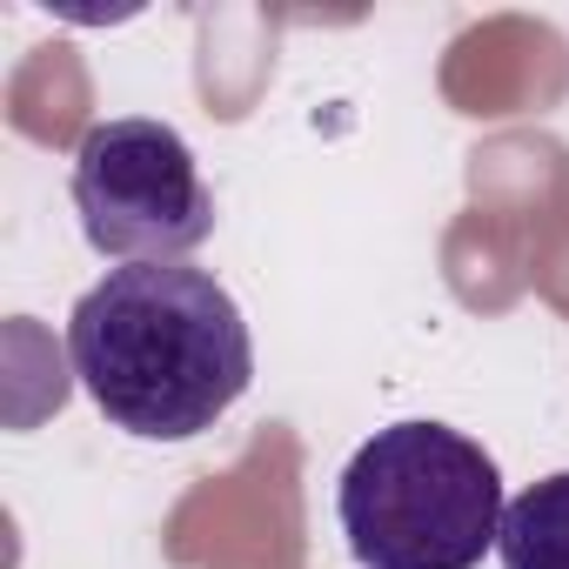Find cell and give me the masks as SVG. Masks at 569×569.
<instances>
[{
	"mask_svg": "<svg viewBox=\"0 0 569 569\" xmlns=\"http://www.w3.org/2000/svg\"><path fill=\"white\" fill-rule=\"evenodd\" d=\"M68 362L94 409L141 442L214 429L254 382V342L234 296L188 261L108 268L68 316Z\"/></svg>",
	"mask_w": 569,
	"mask_h": 569,
	"instance_id": "6da1fadb",
	"label": "cell"
},
{
	"mask_svg": "<svg viewBox=\"0 0 569 569\" xmlns=\"http://www.w3.org/2000/svg\"><path fill=\"white\" fill-rule=\"evenodd\" d=\"M502 469L449 422L376 429L336 489L362 569H476L502 536Z\"/></svg>",
	"mask_w": 569,
	"mask_h": 569,
	"instance_id": "7a4b0ae2",
	"label": "cell"
},
{
	"mask_svg": "<svg viewBox=\"0 0 569 569\" xmlns=\"http://www.w3.org/2000/svg\"><path fill=\"white\" fill-rule=\"evenodd\" d=\"M74 214L81 234L128 261H181L214 234V194L168 121L121 114L94 121L74 148Z\"/></svg>",
	"mask_w": 569,
	"mask_h": 569,
	"instance_id": "3957f363",
	"label": "cell"
},
{
	"mask_svg": "<svg viewBox=\"0 0 569 569\" xmlns=\"http://www.w3.org/2000/svg\"><path fill=\"white\" fill-rule=\"evenodd\" d=\"M496 556H502V569H569V469L529 482L502 509Z\"/></svg>",
	"mask_w": 569,
	"mask_h": 569,
	"instance_id": "277c9868",
	"label": "cell"
}]
</instances>
